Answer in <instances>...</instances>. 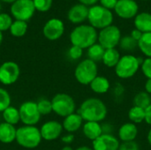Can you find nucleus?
Instances as JSON below:
<instances>
[{
    "label": "nucleus",
    "mask_w": 151,
    "mask_h": 150,
    "mask_svg": "<svg viewBox=\"0 0 151 150\" xmlns=\"http://www.w3.org/2000/svg\"><path fill=\"white\" fill-rule=\"evenodd\" d=\"M107 107L99 98H88L80 106L78 114L86 122H101L107 116Z\"/></svg>",
    "instance_id": "f257e3e1"
},
{
    "label": "nucleus",
    "mask_w": 151,
    "mask_h": 150,
    "mask_svg": "<svg viewBox=\"0 0 151 150\" xmlns=\"http://www.w3.org/2000/svg\"><path fill=\"white\" fill-rule=\"evenodd\" d=\"M97 38L98 36L96 28L92 26L87 25H82L75 27L70 34L72 44L74 46H78L82 50L94 45Z\"/></svg>",
    "instance_id": "f03ea898"
},
{
    "label": "nucleus",
    "mask_w": 151,
    "mask_h": 150,
    "mask_svg": "<svg viewBox=\"0 0 151 150\" xmlns=\"http://www.w3.org/2000/svg\"><path fill=\"white\" fill-rule=\"evenodd\" d=\"M42 135L40 129L35 126H23L17 129L16 141L25 149H35L42 142Z\"/></svg>",
    "instance_id": "7ed1b4c3"
},
{
    "label": "nucleus",
    "mask_w": 151,
    "mask_h": 150,
    "mask_svg": "<svg viewBox=\"0 0 151 150\" xmlns=\"http://www.w3.org/2000/svg\"><path fill=\"white\" fill-rule=\"evenodd\" d=\"M51 103L53 112L62 118H65L74 113L76 107L73 98L65 93H58L54 95Z\"/></svg>",
    "instance_id": "20e7f679"
},
{
    "label": "nucleus",
    "mask_w": 151,
    "mask_h": 150,
    "mask_svg": "<svg viewBox=\"0 0 151 150\" xmlns=\"http://www.w3.org/2000/svg\"><path fill=\"white\" fill-rule=\"evenodd\" d=\"M98 68L96 62L90 59H84L76 66L74 77L76 80L82 85H89L97 76Z\"/></svg>",
    "instance_id": "39448f33"
},
{
    "label": "nucleus",
    "mask_w": 151,
    "mask_h": 150,
    "mask_svg": "<svg viewBox=\"0 0 151 150\" xmlns=\"http://www.w3.org/2000/svg\"><path fill=\"white\" fill-rule=\"evenodd\" d=\"M140 65L138 57L133 55H125L120 57L118 65L115 66V72L119 78L129 79L138 72Z\"/></svg>",
    "instance_id": "423d86ee"
},
{
    "label": "nucleus",
    "mask_w": 151,
    "mask_h": 150,
    "mask_svg": "<svg viewBox=\"0 0 151 150\" xmlns=\"http://www.w3.org/2000/svg\"><path fill=\"white\" fill-rule=\"evenodd\" d=\"M88 19L93 27L104 29L111 26L113 16L108 9L100 5H96L88 9Z\"/></svg>",
    "instance_id": "0eeeda50"
},
{
    "label": "nucleus",
    "mask_w": 151,
    "mask_h": 150,
    "mask_svg": "<svg viewBox=\"0 0 151 150\" xmlns=\"http://www.w3.org/2000/svg\"><path fill=\"white\" fill-rule=\"evenodd\" d=\"M20 121L25 126H35L40 119L42 115L40 114L37 103L33 101H27L23 103L19 108Z\"/></svg>",
    "instance_id": "6e6552de"
},
{
    "label": "nucleus",
    "mask_w": 151,
    "mask_h": 150,
    "mask_svg": "<svg viewBox=\"0 0 151 150\" xmlns=\"http://www.w3.org/2000/svg\"><path fill=\"white\" fill-rule=\"evenodd\" d=\"M121 40V34L116 26H109L101 30L98 35L99 44L105 50L115 49Z\"/></svg>",
    "instance_id": "1a4fd4ad"
},
{
    "label": "nucleus",
    "mask_w": 151,
    "mask_h": 150,
    "mask_svg": "<svg viewBox=\"0 0 151 150\" xmlns=\"http://www.w3.org/2000/svg\"><path fill=\"white\" fill-rule=\"evenodd\" d=\"M20 74V69L17 63L6 61L0 65V82L3 85H12L15 83Z\"/></svg>",
    "instance_id": "9d476101"
},
{
    "label": "nucleus",
    "mask_w": 151,
    "mask_h": 150,
    "mask_svg": "<svg viewBox=\"0 0 151 150\" xmlns=\"http://www.w3.org/2000/svg\"><path fill=\"white\" fill-rule=\"evenodd\" d=\"M35 8L33 0H17L12 5L11 11L17 20L26 21L33 16Z\"/></svg>",
    "instance_id": "9b49d317"
},
{
    "label": "nucleus",
    "mask_w": 151,
    "mask_h": 150,
    "mask_svg": "<svg viewBox=\"0 0 151 150\" xmlns=\"http://www.w3.org/2000/svg\"><path fill=\"white\" fill-rule=\"evenodd\" d=\"M63 131V126L56 120L45 122L40 128L42 138L45 141H54L60 137Z\"/></svg>",
    "instance_id": "f8f14e48"
},
{
    "label": "nucleus",
    "mask_w": 151,
    "mask_h": 150,
    "mask_svg": "<svg viewBox=\"0 0 151 150\" xmlns=\"http://www.w3.org/2000/svg\"><path fill=\"white\" fill-rule=\"evenodd\" d=\"M119 141L113 134H102L93 141V150H119Z\"/></svg>",
    "instance_id": "ddd939ff"
},
{
    "label": "nucleus",
    "mask_w": 151,
    "mask_h": 150,
    "mask_svg": "<svg viewBox=\"0 0 151 150\" xmlns=\"http://www.w3.org/2000/svg\"><path fill=\"white\" fill-rule=\"evenodd\" d=\"M64 24L58 19H50L43 27V34L49 40L54 41L60 38L64 33Z\"/></svg>",
    "instance_id": "4468645a"
},
{
    "label": "nucleus",
    "mask_w": 151,
    "mask_h": 150,
    "mask_svg": "<svg viewBox=\"0 0 151 150\" xmlns=\"http://www.w3.org/2000/svg\"><path fill=\"white\" fill-rule=\"evenodd\" d=\"M116 13L123 19H130L136 15L138 5L134 0H119L115 6Z\"/></svg>",
    "instance_id": "2eb2a0df"
},
{
    "label": "nucleus",
    "mask_w": 151,
    "mask_h": 150,
    "mask_svg": "<svg viewBox=\"0 0 151 150\" xmlns=\"http://www.w3.org/2000/svg\"><path fill=\"white\" fill-rule=\"evenodd\" d=\"M138 135V128L135 124L129 122L122 125L119 129V137L123 142L134 141Z\"/></svg>",
    "instance_id": "dca6fc26"
},
{
    "label": "nucleus",
    "mask_w": 151,
    "mask_h": 150,
    "mask_svg": "<svg viewBox=\"0 0 151 150\" xmlns=\"http://www.w3.org/2000/svg\"><path fill=\"white\" fill-rule=\"evenodd\" d=\"M83 123V119L78 113H73L65 118L63 121V129H65L69 133H73L78 131Z\"/></svg>",
    "instance_id": "f3484780"
},
{
    "label": "nucleus",
    "mask_w": 151,
    "mask_h": 150,
    "mask_svg": "<svg viewBox=\"0 0 151 150\" xmlns=\"http://www.w3.org/2000/svg\"><path fill=\"white\" fill-rule=\"evenodd\" d=\"M17 129L14 126L3 122L0 124V142L10 144L16 140Z\"/></svg>",
    "instance_id": "a211bd4d"
},
{
    "label": "nucleus",
    "mask_w": 151,
    "mask_h": 150,
    "mask_svg": "<svg viewBox=\"0 0 151 150\" xmlns=\"http://www.w3.org/2000/svg\"><path fill=\"white\" fill-rule=\"evenodd\" d=\"M88 16V9L84 4H76L71 8L68 12V19L73 23L84 21Z\"/></svg>",
    "instance_id": "6ab92c4d"
},
{
    "label": "nucleus",
    "mask_w": 151,
    "mask_h": 150,
    "mask_svg": "<svg viewBox=\"0 0 151 150\" xmlns=\"http://www.w3.org/2000/svg\"><path fill=\"white\" fill-rule=\"evenodd\" d=\"M82 131L85 137L91 141L96 140L103 134L102 126L98 122H86L83 126Z\"/></svg>",
    "instance_id": "aec40b11"
},
{
    "label": "nucleus",
    "mask_w": 151,
    "mask_h": 150,
    "mask_svg": "<svg viewBox=\"0 0 151 150\" xmlns=\"http://www.w3.org/2000/svg\"><path fill=\"white\" fill-rule=\"evenodd\" d=\"M89 85H90L91 90L95 92L96 94H99V95L107 93L111 86L110 81L106 77L98 76V75L92 80V82Z\"/></svg>",
    "instance_id": "412c9836"
},
{
    "label": "nucleus",
    "mask_w": 151,
    "mask_h": 150,
    "mask_svg": "<svg viewBox=\"0 0 151 150\" xmlns=\"http://www.w3.org/2000/svg\"><path fill=\"white\" fill-rule=\"evenodd\" d=\"M134 25L136 29L141 32L150 33L151 32V14L148 12H142L138 14L134 19Z\"/></svg>",
    "instance_id": "4be33fe9"
},
{
    "label": "nucleus",
    "mask_w": 151,
    "mask_h": 150,
    "mask_svg": "<svg viewBox=\"0 0 151 150\" xmlns=\"http://www.w3.org/2000/svg\"><path fill=\"white\" fill-rule=\"evenodd\" d=\"M2 116L5 123H8L12 126H15L20 121V115H19V109L13 106H10L6 110H4L2 112Z\"/></svg>",
    "instance_id": "5701e85b"
},
{
    "label": "nucleus",
    "mask_w": 151,
    "mask_h": 150,
    "mask_svg": "<svg viewBox=\"0 0 151 150\" xmlns=\"http://www.w3.org/2000/svg\"><path fill=\"white\" fill-rule=\"evenodd\" d=\"M120 54L116 49H109L105 50L104 57H103V63L107 66V67H115L119 59H120Z\"/></svg>",
    "instance_id": "b1692460"
},
{
    "label": "nucleus",
    "mask_w": 151,
    "mask_h": 150,
    "mask_svg": "<svg viewBox=\"0 0 151 150\" xmlns=\"http://www.w3.org/2000/svg\"><path fill=\"white\" fill-rule=\"evenodd\" d=\"M105 52V49L102 47L99 43H95L91 47L88 48V59L94 61V62H98L103 60L104 55Z\"/></svg>",
    "instance_id": "393cba45"
},
{
    "label": "nucleus",
    "mask_w": 151,
    "mask_h": 150,
    "mask_svg": "<svg viewBox=\"0 0 151 150\" xmlns=\"http://www.w3.org/2000/svg\"><path fill=\"white\" fill-rule=\"evenodd\" d=\"M151 104L150 95L148 94L146 91L139 92L135 95L134 98V106H137L146 110Z\"/></svg>",
    "instance_id": "a878e982"
},
{
    "label": "nucleus",
    "mask_w": 151,
    "mask_h": 150,
    "mask_svg": "<svg viewBox=\"0 0 151 150\" xmlns=\"http://www.w3.org/2000/svg\"><path fill=\"white\" fill-rule=\"evenodd\" d=\"M138 47L145 56L151 57V32L142 34L138 42Z\"/></svg>",
    "instance_id": "bb28decb"
},
{
    "label": "nucleus",
    "mask_w": 151,
    "mask_h": 150,
    "mask_svg": "<svg viewBox=\"0 0 151 150\" xmlns=\"http://www.w3.org/2000/svg\"><path fill=\"white\" fill-rule=\"evenodd\" d=\"M128 118L134 124H140L145 120V110L134 106L128 111Z\"/></svg>",
    "instance_id": "cd10ccee"
},
{
    "label": "nucleus",
    "mask_w": 151,
    "mask_h": 150,
    "mask_svg": "<svg viewBox=\"0 0 151 150\" xmlns=\"http://www.w3.org/2000/svg\"><path fill=\"white\" fill-rule=\"evenodd\" d=\"M27 29V25L26 21H23V20H16L15 22L12 24L10 27L11 34L16 37L23 36L26 34Z\"/></svg>",
    "instance_id": "c85d7f7f"
},
{
    "label": "nucleus",
    "mask_w": 151,
    "mask_h": 150,
    "mask_svg": "<svg viewBox=\"0 0 151 150\" xmlns=\"http://www.w3.org/2000/svg\"><path fill=\"white\" fill-rule=\"evenodd\" d=\"M119 46L125 51H133L138 46V42L135 41L132 36H125L121 38Z\"/></svg>",
    "instance_id": "c756f323"
},
{
    "label": "nucleus",
    "mask_w": 151,
    "mask_h": 150,
    "mask_svg": "<svg viewBox=\"0 0 151 150\" xmlns=\"http://www.w3.org/2000/svg\"><path fill=\"white\" fill-rule=\"evenodd\" d=\"M37 108L42 116H45L52 112V103L51 101L48 99H41L37 103Z\"/></svg>",
    "instance_id": "7c9ffc66"
},
{
    "label": "nucleus",
    "mask_w": 151,
    "mask_h": 150,
    "mask_svg": "<svg viewBox=\"0 0 151 150\" xmlns=\"http://www.w3.org/2000/svg\"><path fill=\"white\" fill-rule=\"evenodd\" d=\"M11 106V95L8 91L0 88V112H3Z\"/></svg>",
    "instance_id": "2f4dec72"
},
{
    "label": "nucleus",
    "mask_w": 151,
    "mask_h": 150,
    "mask_svg": "<svg viewBox=\"0 0 151 150\" xmlns=\"http://www.w3.org/2000/svg\"><path fill=\"white\" fill-rule=\"evenodd\" d=\"M33 2L35 7L41 11H48L52 4V0H33Z\"/></svg>",
    "instance_id": "473e14b6"
},
{
    "label": "nucleus",
    "mask_w": 151,
    "mask_h": 150,
    "mask_svg": "<svg viewBox=\"0 0 151 150\" xmlns=\"http://www.w3.org/2000/svg\"><path fill=\"white\" fill-rule=\"evenodd\" d=\"M12 24V19L8 14L5 13L0 14V31H4L10 28Z\"/></svg>",
    "instance_id": "72a5a7b5"
},
{
    "label": "nucleus",
    "mask_w": 151,
    "mask_h": 150,
    "mask_svg": "<svg viewBox=\"0 0 151 150\" xmlns=\"http://www.w3.org/2000/svg\"><path fill=\"white\" fill-rule=\"evenodd\" d=\"M82 53H83L82 49L80 48V47H78V46H74V45H73V46L70 48L69 52H68L70 58H72L73 60H77V59H79L80 57H81Z\"/></svg>",
    "instance_id": "f704fd0d"
},
{
    "label": "nucleus",
    "mask_w": 151,
    "mask_h": 150,
    "mask_svg": "<svg viewBox=\"0 0 151 150\" xmlns=\"http://www.w3.org/2000/svg\"><path fill=\"white\" fill-rule=\"evenodd\" d=\"M141 66H142V73L148 79H151V57H148V58L144 59V61Z\"/></svg>",
    "instance_id": "c9c22d12"
},
{
    "label": "nucleus",
    "mask_w": 151,
    "mask_h": 150,
    "mask_svg": "<svg viewBox=\"0 0 151 150\" xmlns=\"http://www.w3.org/2000/svg\"><path fill=\"white\" fill-rule=\"evenodd\" d=\"M119 150H140L139 145L134 141H127L123 142L119 145Z\"/></svg>",
    "instance_id": "e433bc0d"
},
{
    "label": "nucleus",
    "mask_w": 151,
    "mask_h": 150,
    "mask_svg": "<svg viewBox=\"0 0 151 150\" xmlns=\"http://www.w3.org/2000/svg\"><path fill=\"white\" fill-rule=\"evenodd\" d=\"M124 87H122L120 83H116L113 88V95L115 96V99H120L124 95Z\"/></svg>",
    "instance_id": "4c0bfd02"
},
{
    "label": "nucleus",
    "mask_w": 151,
    "mask_h": 150,
    "mask_svg": "<svg viewBox=\"0 0 151 150\" xmlns=\"http://www.w3.org/2000/svg\"><path fill=\"white\" fill-rule=\"evenodd\" d=\"M102 6L106 9H115L118 0H100Z\"/></svg>",
    "instance_id": "58836bf2"
},
{
    "label": "nucleus",
    "mask_w": 151,
    "mask_h": 150,
    "mask_svg": "<svg viewBox=\"0 0 151 150\" xmlns=\"http://www.w3.org/2000/svg\"><path fill=\"white\" fill-rule=\"evenodd\" d=\"M102 126V131H103V134H112L113 132V126L111 124H103Z\"/></svg>",
    "instance_id": "ea45409f"
},
{
    "label": "nucleus",
    "mask_w": 151,
    "mask_h": 150,
    "mask_svg": "<svg viewBox=\"0 0 151 150\" xmlns=\"http://www.w3.org/2000/svg\"><path fill=\"white\" fill-rule=\"evenodd\" d=\"M61 141H62L65 144L69 145V144H71V143L74 141V135H73V133L65 134V135H64V136L61 138Z\"/></svg>",
    "instance_id": "a19ab883"
},
{
    "label": "nucleus",
    "mask_w": 151,
    "mask_h": 150,
    "mask_svg": "<svg viewBox=\"0 0 151 150\" xmlns=\"http://www.w3.org/2000/svg\"><path fill=\"white\" fill-rule=\"evenodd\" d=\"M142 34H143V33L141 32V31L138 30V29H134V30H133L132 33H131V36H132L135 41H137V42H139V40L142 38Z\"/></svg>",
    "instance_id": "79ce46f5"
},
{
    "label": "nucleus",
    "mask_w": 151,
    "mask_h": 150,
    "mask_svg": "<svg viewBox=\"0 0 151 150\" xmlns=\"http://www.w3.org/2000/svg\"><path fill=\"white\" fill-rule=\"evenodd\" d=\"M145 121L151 126V104L145 110Z\"/></svg>",
    "instance_id": "37998d69"
},
{
    "label": "nucleus",
    "mask_w": 151,
    "mask_h": 150,
    "mask_svg": "<svg viewBox=\"0 0 151 150\" xmlns=\"http://www.w3.org/2000/svg\"><path fill=\"white\" fill-rule=\"evenodd\" d=\"M145 91L151 95V79H148L145 83Z\"/></svg>",
    "instance_id": "c03bdc74"
},
{
    "label": "nucleus",
    "mask_w": 151,
    "mask_h": 150,
    "mask_svg": "<svg viewBox=\"0 0 151 150\" xmlns=\"http://www.w3.org/2000/svg\"><path fill=\"white\" fill-rule=\"evenodd\" d=\"M79 1H81V3H82L83 4L91 5V4H94L95 3H96L98 0H79Z\"/></svg>",
    "instance_id": "a18cd8bd"
},
{
    "label": "nucleus",
    "mask_w": 151,
    "mask_h": 150,
    "mask_svg": "<svg viewBox=\"0 0 151 150\" xmlns=\"http://www.w3.org/2000/svg\"><path fill=\"white\" fill-rule=\"evenodd\" d=\"M75 150H93V149L87 147V146H82V147H79L78 149H76Z\"/></svg>",
    "instance_id": "49530a36"
},
{
    "label": "nucleus",
    "mask_w": 151,
    "mask_h": 150,
    "mask_svg": "<svg viewBox=\"0 0 151 150\" xmlns=\"http://www.w3.org/2000/svg\"><path fill=\"white\" fill-rule=\"evenodd\" d=\"M147 140H148V142L150 143V145H151V128L150 129L149 133H148V135H147Z\"/></svg>",
    "instance_id": "de8ad7c7"
},
{
    "label": "nucleus",
    "mask_w": 151,
    "mask_h": 150,
    "mask_svg": "<svg viewBox=\"0 0 151 150\" xmlns=\"http://www.w3.org/2000/svg\"><path fill=\"white\" fill-rule=\"evenodd\" d=\"M62 150H73L70 146H68V145H66V146H65L63 149H62Z\"/></svg>",
    "instance_id": "09e8293b"
},
{
    "label": "nucleus",
    "mask_w": 151,
    "mask_h": 150,
    "mask_svg": "<svg viewBox=\"0 0 151 150\" xmlns=\"http://www.w3.org/2000/svg\"><path fill=\"white\" fill-rule=\"evenodd\" d=\"M2 40H3V35H2V33H1V31H0V44H1V42H2Z\"/></svg>",
    "instance_id": "8fccbe9b"
},
{
    "label": "nucleus",
    "mask_w": 151,
    "mask_h": 150,
    "mask_svg": "<svg viewBox=\"0 0 151 150\" xmlns=\"http://www.w3.org/2000/svg\"><path fill=\"white\" fill-rule=\"evenodd\" d=\"M3 1H4V2H8V3H11V2L15 1V0H3Z\"/></svg>",
    "instance_id": "3c124183"
}]
</instances>
